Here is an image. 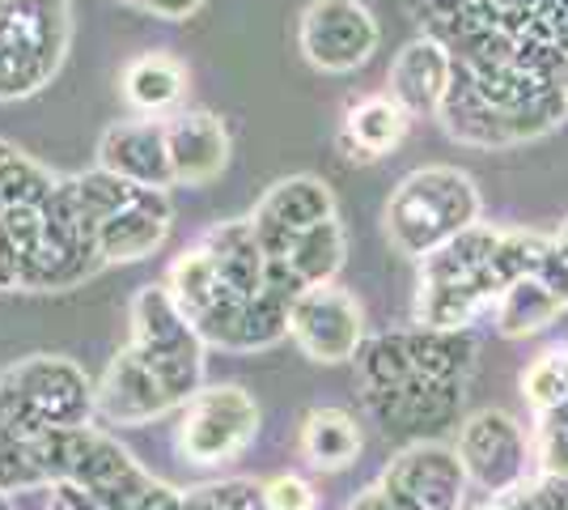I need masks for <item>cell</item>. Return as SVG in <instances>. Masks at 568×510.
<instances>
[{"instance_id": "obj_5", "label": "cell", "mask_w": 568, "mask_h": 510, "mask_svg": "<svg viewBox=\"0 0 568 510\" xmlns=\"http://www.w3.org/2000/svg\"><path fill=\"white\" fill-rule=\"evenodd\" d=\"M128 319H132L128 349L166 383L170 396L183 409L191 396L204 388V353H209L204 337L179 311V302L166 290V281L162 286H141L136 298H132V307H128Z\"/></svg>"}, {"instance_id": "obj_8", "label": "cell", "mask_w": 568, "mask_h": 510, "mask_svg": "<svg viewBox=\"0 0 568 510\" xmlns=\"http://www.w3.org/2000/svg\"><path fill=\"white\" fill-rule=\"evenodd\" d=\"M382 43L378 18L365 0H310L297 22V51L310 69L327 77L356 73Z\"/></svg>"}, {"instance_id": "obj_12", "label": "cell", "mask_w": 568, "mask_h": 510, "mask_svg": "<svg viewBox=\"0 0 568 510\" xmlns=\"http://www.w3.org/2000/svg\"><path fill=\"white\" fill-rule=\"evenodd\" d=\"M288 307H293V293L263 286L260 293H246V298L216 307L213 316H204L195 323V332L204 337L209 349L260 353V349H272V344H281L288 337Z\"/></svg>"}, {"instance_id": "obj_4", "label": "cell", "mask_w": 568, "mask_h": 510, "mask_svg": "<svg viewBox=\"0 0 568 510\" xmlns=\"http://www.w3.org/2000/svg\"><path fill=\"white\" fill-rule=\"evenodd\" d=\"M106 268L98 221L81 200L77 174H60L43 204V234L22 264V293H69Z\"/></svg>"}, {"instance_id": "obj_13", "label": "cell", "mask_w": 568, "mask_h": 510, "mask_svg": "<svg viewBox=\"0 0 568 510\" xmlns=\"http://www.w3.org/2000/svg\"><path fill=\"white\" fill-rule=\"evenodd\" d=\"M339 218V204L327 179L318 174H288L276 179L267 192L260 196V204L251 209V221L260 230V243L267 256H276L293 234H302L310 226Z\"/></svg>"}, {"instance_id": "obj_17", "label": "cell", "mask_w": 568, "mask_h": 510, "mask_svg": "<svg viewBox=\"0 0 568 510\" xmlns=\"http://www.w3.org/2000/svg\"><path fill=\"white\" fill-rule=\"evenodd\" d=\"M454 81V51L437 34H416L412 43H403L390 73H386V94L399 102L412 120L442 111V102L450 94Z\"/></svg>"}, {"instance_id": "obj_28", "label": "cell", "mask_w": 568, "mask_h": 510, "mask_svg": "<svg viewBox=\"0 0 568 510\" xmlns=\"http://www.w3.org/2000/svg\"><path fill=\"white\" fill-rule=\"evenodd\" d=\"M479 510H568V481H560V477H539V472H535L526 486L488 498V507H479Z\"/></svg>"}, {"instance_id": "obj_26", "label": "cell", "mask_w": 568, "mask_h": 510, "mask_svg": "<svg viewBox=\"0 0 568 510\" xmlns=\"http://www.w3.org/2000/svg\"><path fill=\"white\" fill-rule=\"evenodd\" d=\"M530 442H535V472L568 481V404L535 413Z\"/></svg>"}, {"instance_id": "obj_35", "label": "cell", "mask_w": 568, "mask_h": 510, "mask_svg": "<svg viewBox=\"0 0 568 510\" xmlns=\"http://www.w3.org/2000/svg\"><path fill=\"white\" fill-rule=\"evenodd\" d=\"M556 239H560V243H565V251H568V218L560 221V230H556Z\"/></svg>"}, {"instance_id": "obj_34", "label": "cell", "mask_w": 568, "mask_h": 510, "mask_svg": "<svg viewBox=\"0 0 568 510\" xmlns=\"http://www.w3.org/2000/svg\"><path fill=\"white\" fill-rule=\"evenodd\" d=\"M0 510H18V502H13V493H0Z\"/></svg>"}, {"instance_id": "obj_30", "label": "cell", "mask_w": 568, "mask_h": 510, "mask_svg": "<svg viewBox=\"0 0 568 510\" xmlns=\"http://www.w3.org/2000/svg\"><path fill=\"white\" fill-rule=\"evenodd\" d=\"M0 293H22V251L0 221Z\"/></svg>"}, {"instance_id": "obj_15", "label": "cell", "mask_w": 568, "mask_h": 510, "mask_svg": "<svg viewBox=\"0 0 568 510\" xmlns=\"http://www.w3.org/2000/svg\"><path fill=\"white\" fill-rule=\"evenodd\" d=\"M170 226H174V204L166 188H136L98 230L106 268L141 264L149 256H158L170 239Z\"/></svg>"}, {"instance_id": "obj_22", "label": "cell", "mask_w": 568, "mask_h": 510, "mask_svg": "<svg viewBox=\"0 0 568 510\" xmlns=\"http://www.w3.org/2000/svg\"><path fill=\"white\" fill-rule=\"evenodd\" d=\"M365 447L361 421L339 404H318L297 426V451L314 472H344L353 468Z\"/></svg>"}, {"instance_id": "obj_16", "label": "cell", "mask_w": 568, "mask_h": 510, "mask_svg": "<svg viewBox=\"0 0 568 510\" xmlns=\"http://www.w3.org/2000/svg\"><path fill=\"white\" fill-rule=\"evenodd\" d=\"M166 146L174 188H209L213 179H221V170L230 167L234 141L216 111L183 107V111L166 116Z\"/></svg>"}, {"instance_id": "obj_24", "label": "cell", "mask_w": 568, "mask_h": 510, "mask_svg": "<svg viewBox=\"0 0 568 510\" xmlns=\"http://www.w3.org/2000/svg\"><path fill=\"white\" fill-rule=\"evenodd\" d=\"M521 396H526L530 413H547V409L568 404V344L547 349L521 370Z\"/></svg>"}, {"instance_id": "obj_21", "label": "cell", "mask_w": 568, "mask_h": 510, "mask_svg": "<svg viewBox=\"0 0 568 510\" xmlns=\"http://www.w3.org/2000/svg\"><path fill=\"white\" fill-rule=\"evenodd\" d=\"M412 116L390 94H369L344 111V123L335 132V146L353 162H378L407 141Z\"/></svg>"}, {"instance_id": "obj_18", "label": "cell", "mask_w": 568, "mask_h": 510, "mask_svg": "<svg viewBox=\"0 0 568 510\" xmlns=\"http://www.w3.org/2000/svg\"><path fill=\"white\" fill-rule=\"evenodd\" d=\"M98 167L141 183V188H174V170H170V146H166V120H132L111 123L98 137Z\"/></svg>"}, {"instance_id": "obj_31", "label": "cell", "mask_w": 568, "mask_h": 510, "mask_svg": "<svg viewBox=\"0 0 568 510\" xmlns=\"http://www.w3.org/2000/svg\"><path fill=\"white\" fill-rule=\"evenodd\" d=\"M209 0H136V9L158 18V22H187L204 9Z\"/></svg>"}, {"instance_id": "obj_33", "label": "cell", "mask_w": 568, "mask_h": 510, "mask_svg": "<svg viewBox=\"0 0 568 510\" xmlns=\"http://www.w3.org/2000/svg\"><path fill=\"white\" fill-rule=\"evenodd\" d=\"M13 153H18V146H9V141L0 137V162H4V158H13Z\"/></svg>"}, {"instance_id": "obj_9", "label": "cell", "mask_w": 568, "mask_h": 510, "mask_svg": "<svg viewBox=\"0 0 568 510\" xmlns=\"http://www.w3.org/2000/svg\"><path fill=\"white\" fill-rule=\"evenodd\" d=\"M378 486L395 510H463L471 477L454 442L416 438L382 468Z\"/></svg>"}, {"instance_id": "obj_27", "label": "cell", "mask_w": 568, "mask_h": 510, "mask_svg": "<svg viewBox=\"0 0 568 510\" xmlns=\"http://www.w3.org/2000/svg\"><path fill=\"white\" fill-rule=\"evenodd\" d=\"M187 510H267V489L251 477H225L187 489Z\"/></svg>"}, {"instance_id": "obj_3", "label": "cell", "mask_w": 568, "mask_h": 510, "mask_svg": "<svg viewBox=\"0 0 568 510\" xmlns=\"http://www.w3.org/2000/svg\"><path fill=\"white\" fill-rule=\"evenodd\" d=\"M69 48L72 0H0V102L43 94Z\"/></svg>"}, {"instance_id": "obj_20", "label": "cell", "mask_w": 568, "mask_h": 510, "mask_svg": "<svg viewBox=\"0 0 568 510\" xmlns=\"http://www.w3.org/2000/svg\"><path fill=\"white\" fill-rule=\"evenodd\" d=\"M119 94L132 107V116L144 120H166L183 111L187 98V64L170 51H141L123 64L119 73Z\"/></svg>"}, {"instance_id": "obj_32", "label": "cell", "mask_w": 568, "mask_h": 510, "mask_svg": "<svg viewBox=\"0 0 568 510\" xmlns=\"http://www.w3.org/2000/svg\"><path fill=\"white\" fill-rule=\"evenodd\" d=\"M471 4H479V0H425L420 13L428 18V30H433V26L450 22V18H458V13H467Z\"/></svg>"}, {"instance_id": "obj_29", "label": "cell", "mask_w": 568, "mask_h": 510, "mask_svg": "<svg viewBox=\"0 0 568 510\" xmlns=\"http://www.w3.org/2000/svg\"><path fill=\"white\" fill-rule=\"evenodd\" d=\"M263 489H267V510H318V493L297 472H276L272 481H263Z\"/></svg>"}, {"instance_id": "obj_10", "label": "cell", "mask_w": 568, "mask_h": 510, "mask_svg": "<svg viewBox=\"0 0 568 510\" xmlns=\"http://www.w3.org/2000/svg\"><path fill=\"white\" fill-rule=\"evenodd\" d=\"M288 340L318 366H344L365 344V307L344 286H310L288 307Z\"/></svg>"}, {"instance_id": "obj_6", "label": "cell", "mask_w": 568, "mask_h": 510, "mask_svg": "<svg viewBox=\"0 0 568 510\" xmlns=\"http://www.w3.org/2000/svg\"><path fill=\"white\" fill-rule=\"evenodd\" d=\"M260 438V404L242 383H204L179 409L174 451L195 468H225Z\"/></svg>"}, {"instance_id": "obj_1", "label": "cell", "mask_w": 568, "mask_h": 510, "mask_svg": "<svg viewBox=\"0 0 568 510\" xmlns=\"http://www.w3.org/2000/svg\"><path fill=\"white\" fill-rule=\"evenodd\" d=\"M479 218H484V196L467 170L420 167L403 174L399 188L390 192L382 209V230L399 256L420 264L437 247L479 226Z\"/></svg>"}, {"instance_id": "obj_2", "label": "cell", "mask_w": 568, "mask_h": 510, "mask_svg": "<svg viewBox=\"0 0 568 510\" xmlns=\"http://www.w3.org/2000/svg\"><path fill=\"white\" fill-rule=\"evenodd\" d=\"M98 388L64 353H30L0 370V426L18 434H48L94 426Z\"/></svg>"}, {"instance_id": "obj_11", "label": "cell", "mask_w": 568, "mask_h": 510, "mask_svg": "<svg viewBox=\"0 0 568 510\" xmlns=\"http://www.w3.org/2000/svg\"><path fill=\"white\" fill-rule=\"evenodd\" d=\"M463 396H467V383L412 374L399 388L361 396V404L386 434H403L416 442V438H433L437 430H450L458 421V409H463Z\"/></svg>"}, {"instance_id": "obj_23", "label": "cell", "mask_w": 568, "mask_h": 510, "mask_svg": "<svg viewBox=\"0 0 568 510\" xmlns=\"http://www.w3.org/2000/svg\"><path fill=\"white\" fill-rule=\"evenodd\" d=\"M565 311H568L565 298L551 290L539 272H526V277H518V281L497 298L493 323H497V332L505 340H521V337H535V332L551 328Z\"/></svg>"}, {"instance_id": "obj_7", "label": "cell", "mask_w": 568, "mask_h": 510, "mask_svg": "<svg viewBox=\"0 0 568 510\" xmlns=\"http://www.w3.org/2000/svg\"><path fill=\"white\" fill-rule=\"evenodd\" d=\"M454 447L467 463V477L488 498L509 493L535 477V442L530 430L505 409H475L458 421Z\"/></svg>"}, {"instance_id": "obj_36", "label": "cell", "mask_w": 568, "mask_h": 510, "mask_svg": "<svg viewBox=\"0 0 568 510\" xmlns=\"http://www.w3.org/2000/svg\"><path fill=\"white\" fill-rule=\"evenodd\" d=\"M119 4H132V9H136V0H119Z\"/></svg>"}, {"instance_id": "obj_14", "label": "cell", "mask_w": 568, "mask_h": 510, "mask_svg": "<svg viewBox=\"0 0 568 510\" xmlns=\"http://www.w3.org/2000/svg\"><path fill=\"white\" fill-rule=\"evenodd\" d=\"M98 388V421L106 426H149L158 417L179 413V400L149 366L123 344L106 370L94 379Z\"/></svg>"}, {"instance_id": "obj_19", "label": "cell", "mask_w": 568, "mask_h": 510, "mask_svg": "<svg viewBox=\"0 0 568 510\" xmlns=\"http://www.w3.org/2000/svg\"><path fill=\"white\" fill-rule=\"evenodd\" d=\"M344 256H348L344 221L332 218L323 226H310L302 234H293L276 256H267V286L293 293V298L310 286H332L344 268Z\"/></svg>"}, {"instance_id": "obj_25", "label": "cell", "mask_w": 568, "mask_h": 510, "mask_svg": "<svg viewBox=\"0 0 568 510\" xmlns=\"http://www.w3.org/2000/svg\"><path fill=\"white\" fill-rule=\"evenodd\" d=\"M26 489H48L34 434H18L0 426V493H26Z\"/></svg>"}]
</instances>
